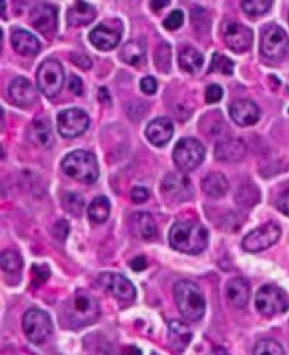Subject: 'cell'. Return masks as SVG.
Instances as JSON below:
<instances>
[{"label":"cell","mask_w":289,"mask_h":355,"mask_svg":"<svg viewBox=\"0 0 289 355\" xmlns=\"http://www.w3.org/2000/svg\"><path fill=\"white\" fill-rule=\"evenodd\" d=\"M169 246L184 254H199L205 251L209 243L208 230L197 222L173 223L168 234Z\"/></svg>","instance_id":"obj_1"},{"label":"cell","mask_w":289,"mask_h":355,"mask_svg":"<svg viewBox=\"0 0 289 355\" xmlns=\"http://www.w3.org/2000/svg\"><path fill=\"white\" fill-rule=\"evenodd\" d=\"M173 296L181 316L186 321H197L205 314L206 301L200 288L191 281H180L173 288Z\"/></svg>","instance_id":"obj_2"},{"label":"cell","mask_w":289,"mask_h":355,"mask_svg":"<svg viewBox=\"0 0 289 355\" xmlns=\"http://www.w3.org/2000/svg\"><path fill=\"white\" fill-rule=\"evenodd\" d=\"M65 325L69 327H83L98 320L100 314V306L92 294L85 290L76 292L64 309Z\"/></svg>","instance_id":"obj_3"},{"label":"cell","mask_w":289,"mask_h":355,"mask_svg":"<svg viewBox=\"0 0 289 355\" xmlns=\"http://www.w3.org/2000/svg\"><path fill=\"white\" fill-rule=\"evenodd\" d=\"M63 171L72 180L83 184H94L99 178V165L94 154L78 150L68 154L61 162Z\"/></svg>","instance_id":"obj_4"},{"label":"cell","mask_w":289,"mask_h":355,"mask_svg":"<svg viewBox=\"0 0 289 355\" xmlns=\"http://www.w3.org/2000/svg\"><path fill=\"white\" fill-rule=\"evenodd\" d=\"M255 308L266 317L279 316L288 310L289 298L283 289L274 285H266L257 292Z\"/></svg>","instance_id":"obj_5"},{"label":"cell","mask_w":289,"mask_h":355,"mask_svg":"<svg viewBox=\"0 0 289 355\" xmlns=\"http://www.w3.org/2000/svg\"><path fill=\"white\" fill-rule=\"evenodd\" d=\"M205 160V147L196 138L185 137L180 140L173 148V162L182 172L196 169Z\"/></svg>","instance_id":"obj_6"},{"label":"cell","mask_w":289,"mask_h":355,"mask_svg":"<svg viewBox=\"0 0 289 355\" xmlns=\"http://www.w3.org/2000/svg\"><path fill=\"white\" fill-rule=\"evenodd\" d=\"M261 52L271 61H283L289 55V39L285 30L277 24L264 28L261 36Z\"/></svg>","instance_id":"obj_7"},{"label":"cell","mask_w":289,"mask_h":355,"mask_svg":"<svg viewBox=\"0 0 289 355\" xmlns=\"http://www.w3.org/2000/svg\"><path fill=\"white\" fill-rule=\"evenodd\" d=\"M23 330L25 337L32 343L43 344L52 333L51 317L40 309L27 310L23 317Z\"/></svg>","instance_id":"obj_8"},{"label":"cell","mask_w":289,"mask_h":355,"mask_svg":"<svg viewBox=\"0 0 289 355\" xmlns=\"http://www.w3.org/2000/svg\"><path fill=\"white\" fill-rule=\"evenodd\" d=\"M64 80L65 75L63 65L56 59H47L37 71V85L40 91L51 99L61 92Z\"/></svg>","instance_id":"obj_9"},{"label":"cell","mask_w":289,"mask_h":355,"mask_svg":"<svg viewBox=\"0 0 289 355\" xmlns=\"http://www.w3.org/2000/svg\"><path fill=\"white\" fill-rule=\"evenodd\" d=\"M89 123L91 120L88 113L78 107L63 110L56 117L58 133L65 138L79 137L88 130Z\"/></svg>","instance_id":"obj_10"},{"label":"cell","mask_w":289,"mask_h":355,"mask_svg":"<svg viewBox=\"0 0 289 355\" xmlns=\"http://www.w3.org/2000/svg\"><path fill=\"white\" fill-rule=\"evenodd\" d=\"M281 237V227L270 222L261 227L250 231L243 239V248L247 252H259L274 246Z\"/></svg>","instance_id":"obj_11"},{"label":"cell","mask_w":289,"mask_h":355,"mask_svg":"<svg viewBox=\"0 0 289 355\" xmlns=\"http://www.w3.org/2000/svg\"><path fill=\"white\" fill-rule=\"evenodd\" d=\"M123 34V24L120 20L113 19L96 25L91 34L89 40L95 48L102 51H109L119 45Z\"/></svg>","instance_id":"obj_12"},{"label":"cell","mask_w":289,"mask_h":355,"mask_svg":"<svg viewBox=\"0 0 289 355\" xmlns=\"http://www.w3.org/2000/svg\"><path fill=\"white\" fill-rule=\"evenodd\" d=\"M162 193L172 202H186L193 196L189 178L182 173H168L162 181Z\"/></svg>","instance_id":"obj_13"},{"label":"cell","mask_w":289,"mask_h":355,"mask_svg":"<svg viewBox=\"0 0 289 355\" xmlns=\"http://www.w3.org/2000/svg\"><path fill=\"white\" fill-rule=\"evenodd\" d=\"M98 281L116 299L122 302H131L136 298L134 285L120 274L103 272L99 275Z\"/></svg>","instance_id":"obj_14"},{"label":"cell","mask_w":289,"mask_h":355,"mask_svg":"<svg viewBox=\"0 0 289 355\" xmlns=\"http://www.w3.org/2000/svg\"><path fill=\"white\" fill-rule=\"evenodd\" d=\"M224 43L227 48L235 52H244L253 44V32L251 28L240 23H228L223 32Z\"/></svg>","instance_id":"obj_15"},{"label":"cell","mask_w":289,"mask_h":355,"mask_svg":"<svg viewBox=\"0 0 289 355\" xmlns=\"http://www.w3.org/2000/svg\"><path fill=\"white\" fill-rule=\"evenodd\" d=\"M30 23L43 34H52L58 24V10L50 3H40L34 6L30 13Z\"/></svg>","instance_id":"obj_16"},{"label":"cell","mask_w":289,"mask_h":355,"mask_svg":"<svg viewBox=\"0 0 289 355\" xmlns=\"http://www.w3.org/2000/svg\"><path fill=\"white\" fill-rule=\"evenodd\" d=\"M230 117L233 118V122L239 126L247 127L253 126L259 120V116H261V110L259 107L248 99L236 100L230 105Z\"/></svg>","instance_id":"obj_17"},{"label":"cell","mask_w":289,"mask_h":355,"mask_svg":"<svg viewBox=\"0 0 289 355\" xmlns=\"http://www.w3.org/2000/svg\"><path fill=\"white\" fill-rule=\"evenodd\" d=\"M9 96L19 106H30L37 100V91L27 78L19 76L9 85Z\"/></svg>","instance_id":"obj_18"},{"label":"cell","mask_w":289,"mask_h":355,"mask_svg":"<svg viewBox=\"0 0 289 355\" xmlns=\"http://www.w3.org/2000/svg\"><path fill=\"white\" fill-rule=\"evenodd\" d=\"M226 294L228 302L237 309L247 306L250 299V283L243 277L231 278L226 285Z\"/></svg>","instance_id":"obj_19"},{"label":"cell","mask_w":289,"mask_h":355,"mask_svg":"<svg viewBox=\"0 0 289 355\" xmlns=\"http://www.w3.org/2000/svg\"><path fill=\"white\" fill-rule=\"evenodd\" d=\"M146 136L149 141L156 147H162L168 144V141L173 136V125L167 117H158L154 118L153 122L149 123Z\"/></svg>","instance_id":"obj_20"},{"label":"cell","mask_w":289,"mask_h":355,"mask_svg":"<svg viewBox=\"0 0 289 355\" xmlns=\"http://www.w3.org/2000/svg\"><path fill=\"white\" fill-rule=\"evenodd\" d=\"M130 228L134 235L141 240H154L157 235V226L151 215L149 213H136L130 217Z\"/></svg>","instance_id":"obj_21"},{"label":"cell","mask_w":289,"mask_h":355,"mask_svg":"<svg viewBox=\"0 0 289 355\" xmlns=\"http://www.w3.org/2000/svg\"><path fill=\"white\" fill-rule=\"evenodd\" d=\"M12 45L19 55L23 56H34L40 51L39 40L25 30L17 28L12 34Z\"/></svg>","instance_id":"obj_22"},{"label":"cell","mask_w":289,"mask_h":355,"mask_svg":"<svg viewBox=\"0 0 289 355\" xmlns=\"http://www.w3.org/2000/svg\"><path fill=\"white\" fill-rule=\"evenodd\" d=\"M246 154V145L242 140H226L216 145L215 157L224 162H237Z\"/></svg>","instance_id":"obj_23"},{"label":"cell","mask_w":289,"mask_h":355,"mask_svg":"<svg viewBox=\"0 0 289 355\" xmlns=\"http://www.w3.org/2000/svg\"><path fill=\"white\" fill-rule=\"evenodd\" d=\"M168 340L175 351H184L192 340V333L188 324L180 320H172L168 324Z\"/></svg>","instance_id":"obj_24"},{"label":"cell","mask_w":289,"mask_h":355,"mask_svg":"<svg viewBox=\"0 0 289 355\" xmlns=\"http://www.w3.org/2000/svg\"><path fill=\"white\" fill-rule=\"evenodd\" d=\"M95 17V8L86 2H76L67 13V21L69 25H86L92 23Z\"/></svg>","instance_id":"obj_25"},{"label":"cell","mask_w":289,"mask_h":355,"mask_svg":"<svg viewBox=\"0 0 289 355\" xmlns=\"http://www.w3.org/2000/svg\"><path fill=\"white\" fill-rule=\"evenodd\" d=\"M30 138L36 145L41 148H48L52 145L54 137L51 131V125L47 120V117H37L33 122L30 129Z\"/></svg>","instance_id":"obj_26"},{"label":"cell","mask_w":289,"mask_h":355,"mask_svg":"<svg viewBox=\"0 0 289 355\" xmlns=\"http://www.w3.org/2000/svg\"><path fill=\"white\" fill-rule=\"evenodd\" d=\"M202 189L212 197H222L228 191V181L223 173L212 172L202 181Z\"/></svg>","instance_id":"obj_27"},{"label":"cell","mask_w":289,"mask_h":355,"mask_svg":"<svg viewBox=\"0 0 289 355\" xmlns=\"http://www.w3.org/2000/svg\"><path fill=\"white\" fill-rule=\"evenodd\" d=\"M180 68L188 74L197 72L204 65V55L192 47H185L180 52Z\"/></svg>","instance_id":"obj_28"},{"label":"cell","mask_w":289,"mask_h":355,"mask_svg":"<svg viewBox=\"0 0 289 355\" xmlns=\"http://www.w3.org/2000/svg\"><path fill=\"white\" fill-rule=\"evenodd\" d=\"M146 55V44L142 40H130L122 50V59L129 65H138Z\"/></svg>","instance_id":"obj_29"},{"label":"cell","mask_w":289,"mask_h":355,"mask_svg":"<svg viewBox=\"0 0 289 355\" xmlns=\"http://www.w3.org/2000/svg\"><path fill=\"white\" fill-rule=\"evenodd\" d=\"M89 219L95 223H105L110 215V202L105 196H99L94 199L88 211Z\"/></svg>","instance_id":"obj_30"},{"label":"cell","mask_w":289,"mask_h":355,"mask_svg":"<svg viewBox=\"0 0 289 355\" xmlns=\"http://www.w3.org/2000/svg\"><path fill=\"white\" fill-rule=\"evenodd\" d=\"M0 265L3 271L9 274H17L23 268V258L16 251H5L0 257Z\"/></svg>","instance_id":"obj_31"},{"label":"cell","mask_w":289,"mask_h":355,"mask_svg":"<svg viewBox=\"0 0 289 355\" xmlns=\"http://www.w3.org/2000/svg\"><path fill=\"white\" fill-rule=\"evenodd\" d=\"M254 355H285L282 345L271 338L259 340L254 347Z\"/></svg>","instance_id":"obj_32"},{"label":"cell","mask_w":289,"mask_h":355,"mask_svg":"<svg viewBox=\"0 0 289 355\" xmlns=\"http://www.w3.org/2000/svg\"><path fill=\"white\" fill-rule=\"evenodd\" d=\"M272 8V2H268V0H254V2H242V9L246 14L257 17L266 14L267 12H270Z\"/></svg>","instance_id":"obj_33"},{"label":"cell","mask_w":289,"mask_h":355,"mask_svg":"<svg viewBox=\"0 0 289 355\" xmlns=\"http://www.w3.org/2000/svg\"><path fill=\"white\" fill-rule=\"evenodd\" d=\"M83 197L78 193H74V192H69L67 193L64 197H63V206L64 209L74 215V216H81L82 215V211H83Z\"/></svg>","instance_id":"obj_34"},{"label":"cell","mask_w":289,"mask_h":355,"mask_svg":"<svg viewBox=\"0 0 289 355\" xmlns=\"http://www.w3.org/2000/svg\"><path fill=\"white\" fill-rule=\"evenodd\" d=\"M233 69H235V64L231 63V59L219 54V52H215L213 58H212V65H211V72H220L223 75H231L233 74Z\"/></svg>","instance_id":"obj_35"},{"label":"cell","mask_w":289,"mask_h":355,"mask_svg":"<svg viewBox=\"0 0 289 355\" xmlns=\"http://www.w3.org/2000/svg\"><path fill=\"white\" fill-rule=\"evenodd\" d=\"M184 24V13L181 10H173L164 20V27L167 30H177Z\"/></svg>","instance_id":"obj_36"},{"label":"cell","mask_w":289,"mask_h":355,"mask_svg":"<svg viewBox=\"0 0 289 355\" xmlns=\"http://www.w3.org/2000/svg\"><path fill=\"white\" fill-rule=\"evenodd\" d=\"M156 61H157V68H160V69H162V64H165L167 68L171 67V51H169L168 45L164 44L161 48L157 50Z\"/></svg>","instance_id":"obj_37"},{"label":"cell","mask_w":289,"mask_h":355,"mask_svg":"<svg viewBox=\"0 0 289 355\" xmlns=\"http://www.w3.org/2000/svg\"><path fill=\"white\" fill-rule=\"evenodd\" d=\"M222 96H223V89L219 85L212 83L208 86V89H206V102L208 103H217V102H220Z\"/></svg>","instance_id":"obj_38"},{"label":"cell","mask_w":289,"mask_h":355,"mask_svg":"<svg viewBox=\"0 0 289 355\" xmlns=\"http://www.w3.org/2000/svg\"><path fill=\"white\" fill-rule=\"evenodd\" d=\"M71 59H72V63H74L76 67H79V68H82V69H89V68H92L91 58L86 56V55L82 54V52H74V54L71 55Z\"/></svg>","instance_id":"obj_39"},{"label":"cell","mask_w":289,"mask_h":355,"mask_svg":"<svg viewBox=\"0 0 289 355\" xmlns=\"http://www.w3.org/2000/svg\"><path fill=\"white\" fill-rule=\"evenodd\" d=\"M140 87L144 94L154 95L157 92V80L153 76L142 78L140 82Z\"/></svg>","instance_id":"obj_40"},{"label":"cell","mask_w":289,"mask_h":355,"mask_svg":"<svg viewBox=\"0 0 289 355\" xmlns=\"http://www.w3.org/2000/svg\"><path fill=\"white\" fill-rule=\"evenodd\" d=\"M68 234H69V224H68L65 220H60V222H58V223L55 224V227H54V235L56 237L58 240L65 241Z\"/></svg>","instance_id":"obj_41"},{"label":"cell","mask_w":289,"mask_h":355,"mask_svg":"<svg viewBox=\"0 0 289 355\" xmlns=\"http://www.w3.org/2000/svg\"><path fill=\"white\" fill-rule=\"evenodd\" d=\"M149 196H150L149 191H147L146 188H142V186H136V188H133L131 192H130V197H131V200H133L134 203H144V202H147V200H149Z\"/></svg>","instance_id":"obj_42"},{"label":"cell","mask_w":289,"mask_h":355,"mask_svg":"<svg viewBox=\"0 0 289 355\" xmlns=\"http://www.w3.org/2000/svg\"><path fill=\"white\" fill-rule=\"evenodd\" d=\"M277 207H278V211H279L281 213H283L285 216H289V189L285 191V192L279 196V199H278V202H277Z\"/></svg>","instance_id":"obj_43"},{"label":"cell","mask_w":289,"mask_h":355,"mask_svg":"<svg viewBox=\"0 0 289 355\" xmlns=\"http://www.w3.org/2000/svg\"><path fill=\"white\" fill-rule=\"evenodd\" d=\"M68 87H69V91H71L72 94H75L76 96H81V95L83 94L82 80H81V78L76 76V75H72V76H71L69 83H68Z\"/></svg>","instance_id":"obj_44"},{"label":"cell","mask_w":289,"mask_h":355,"mask_svg":"<svg viewBox=\"0 0 289 355\" xmlns=\"http://www.w3.org/2000/svg\"><path fill=\"white\" fill-rule=\"evenodd\" d=\"M33 272H34V277L37 279H40L41 282H45L50 277V270H48L47 265H34Z\"/></svg>","instance_id":"obj_45"},{"label":"cell","mask_w":289,"mask_h":355,"mask_svg":"<svg viewBox=\"0 0 289 355\" xmlns=\"http://www.w3.org/2000/svg\"><path fill=\"white\" fill-rule=\"evenodd\" d=\"M130 266H131L133 271L140 272V271L147 268V259L144 257H136L133 261H130Z\"/></svg>","instance_id":"obj_46"},{"label":"cell","mask_w":289,"mask_h":355,"mask_svg":"<svg viewBox=\"0 0 289 355\" xmlns=\"http://www.w3.org/2000/svg\"><path fill=\"white\" fill-rule=\"evenodd\" d=\"M150 5H151V8H153L154 10H158V9H162V8L168 6L169 2H168V0H165V2H151Z\"/></svg>","instance_id":"obj_47"},{"label":"cell","mask_w":289,"mask_h":355,"mask_svg":"<svg viewBox=\"0 0 289 355\" xmlns=\"http://www.w3.org/2000/svg\"><path fill=\"white\" fill-rule=\"evenodd\" d=\"M213 355H228V354L223 348H217L216 351H213Z\"/></svg>","instance_id":"obj_48"}]
</instances>
